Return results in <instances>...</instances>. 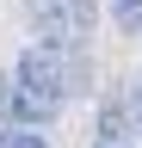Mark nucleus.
Returning a JSON list of instances; mask_svg holds the SVG:
<instances>
[{
  "label": "nucleus",
  "mask_w": 142,
  "mask_h": 148,
  "mask_svg": "<svg viewBox=\"0 0 142 148\" xmlns=\"http://www.w3.org/2000/svg\"><path fill=\"white\" fill-rule=\"evenodd\" d=\"M130 136H142V74H136V86H130Z\"/></svg>",
  "instance_id": "6"
},
{
  "label": "nucleus",
  "mask_w": 142,
  "mask_h": 148,
  "mask_svg": "<svg viewBox=\"0 0 142 148\" xmlns=\"http://www.w3.org/2000/svg\"><path fill=\"white\" fill-rule=\"evenodd\" d=\"M0 148H49L37 130H19V123H0Z\"/></svg>",
  "instance_id": "4"
},
{
  "label": "nucleus",
  "mask_w": 142,
  "mask_h": 148,
  "mask_svg": "<svg viewBox=\"0 0 142 148\" xmlns=\"http://www.w3.org/2000/svg\"><path fill=\"white\" fill-rule=\"evenodd\" d=\"M93 148H99V142H93Z\"/></svg>",
  "instance_id": "7"
},
{
  "label": "nucleus",
  "mask_w": 142,
  "mask_h": 148,
  "mask_svg": "<svg viewBox=\"0 0 142 148\" xmlns=\"http://www.w3.org/2000/svg\"><path fill=\"white\" fill-rule=\"evenodd\" d=\"M31 25H37V43H56V49H80L93 37V6L86 0H31Z\"/></svg>",
  "instance_id": "2"
},
{
  "label": "nucleus",
  "mask_w": 142,
  "mask_h": 148,
  "mask_svg": "<svg viewBox=\"0 0 142 148\" xmlns=\"http://www.w3.org/2000/svg\"><path fill=\"white\" fill-rule=\"evenodd\" d=\"M12 80H19L31 99H37L49 117L74 99V92L86 86V68H80V49H56V43H31L19 56V68H12Z\"/></svg>",
  "instance_id": "1"
},
{
  "label": "nucleus",
  "mask_w": 142,
  "mask_h": 148,
  "mask_svg": "<svg viewBox=\"0 0 142 148\" xmlns=\"http://www.w3.org/2000/svg\"><path fill=\"white\" fill-rule=\"evenodd\" d=\"M111 12H117V25H123V31H136V25H142V0H111Z\"/></svg>",
  "instance_id": "5"
},
{
  "label": "nucleus",
  "mask_w": 142,
  "mask_h": 148,
  "mask_svg": "<svg viewBox=\"0 0 142 148\" xmlns=\"http://www.w3.org/2000/svg\"><path fill=\"white\" fill-rule=\"evenodd\" d=\"M43 117H49V111L31 99L19 80H0V123H19V130H31V123H43Z\"/></svg>",
  "instance_id": "3"
}]
</instances>
